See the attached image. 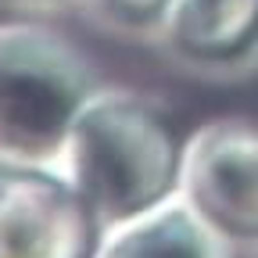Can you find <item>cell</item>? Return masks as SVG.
<instances>
[{
    "label": "cell",
    "mask_w": 258,
    "mask_h": 258,
    "mask_svg": "<svg viewBox=\"0 0 258 258\" xmlns=\"http://www.w3.org/2000/svg\"><path fill=\"white\" fill-rule=\"evenodd\" d=\"M179 158L172 125L151 101L133 90L97 86L69 129L57 169L111 230L172 198Z\"/></svg>",
    "instance_id": "6da1fadb"
},
{
    "label": "cell",
    "mask_w": 258,
    "mask_h": 258,
    "mask_svg": "<svg viewBox=\"0 0 258 258\" xmlns=\"http://www.w3.org/2000/svg\"><path fill=\"white\" fill-rule=\"evenodd\" d=\"M101 86L90 57L43 22H0V154L61 161L69 129Z\"/></svg>",
    "instance_id": "7a4b0ae2"
},
{
    "label": "cell",
    "mask_w": 258,
    "mask_h": 258,
    "mask_svg": "<svg viewBox=\"0 0 258 258\" xmlns=\"http://www.w3.org/2000/svg\"><path fill=\"white\" fill-rule=\"evenodd\" d=\"M104 226L61 169L0 154V258H97Z\"/></svg>",
    "instance_id": "3957f363"
},
{
    "label": "cell",
    "mask_w": 258,
    "mask_h": 258,
    "mask_svg": "<svg viewBox=\"0 0 258 258\" xmlns=\"http://www.w3.org/2000/svg\"><path fill=\"white\" fill-rule=\"evenodd\" d=\"M179 194L226 237H258V129L212 122L179 158Z\"/></svg>",
    "instance_id": "277c9868"
},
{
    "label": "cell",
    "mask_w": 258,
    "mask_h": 258,
    "mask_svg": "<svg viewBox=\"0 0 258 258\" xmlns=\"http://www.w3.org/2000/svg\"><path fill=\"white\" fill-rule=\"evenodd\" d=\"M97 258H233L226 233L176 190L158 208L104 230Z\"/></svg>",
    "instance_id": "5b68a950"
},
{
    "label": "cell",
    "mask_w": 258,
    "mask_h": 258,
    "mask_svg": "<svg viewBox=\"0 0 258 258\" xmlns=\"http://www.w3.org/2000/svg\"><path fill=\"white\" fill-rule=\"evenodd\" d=\"M158 36L186 61H233L258 40V0H169Z\"/></svg>",
    "instance_id": "8992f818"
},
{
    "label": "cell",
    "mask_w": 258,
    "mask_h": 258,
    "mask_svg": "<svg viewBox=\"0 0 258 258\" xmlns=\"http://www.w3.org/2000/svg\"><path fill=\"white\" fill-rule=\"evenodd\" d=\"M72 4L93 29L115 36H140V32H158L169 0H72Z\"/></svg>",
    "instance_id": "52a82bcc"
}]
</instances>
